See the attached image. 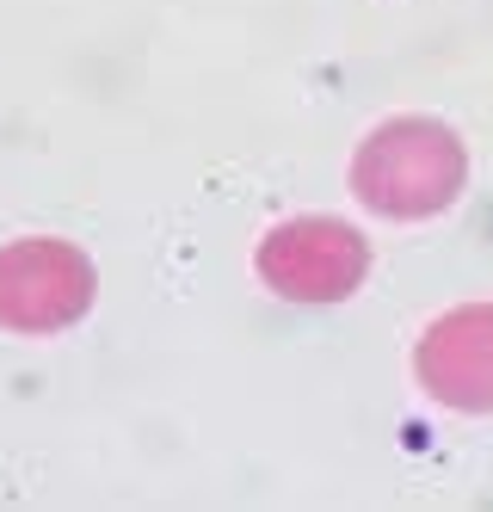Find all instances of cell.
I'll return each instance as SVG.
<instances>
[{
  "label": "cell",
  "mask_w": 493,
  "mask_h": 512,
  "mask_svg": "<svg viewBox=\"0 0 493 512\" xmlns=\"http://www.w3.org/2000/svg\"><path fill=\"white\" fill-rule=\"evenodd\" d=\"M413 377L457 414H493V303L438 315L413 346Z\"/></svg>",
  "instance_id": "4"
},
{
  "label": "cell",
  "mask_w": 493,
  "mask_h": 512,
  "mask_svg": "<svg viewBox=\"0 0 493 512\" xmlns=\"http://www.w3.org/2000/svg\"><path fill=\"white\" fill-rule=\"evenodd\" d=\"M253 266L284 303H346L370 272V241L333 216H290L259 235Z\"/></svg>",
  "instance_id": "2"
},
{
  "label": "cell",
  "mask_w": 493,
  "mask_h": 512,
  "mask_svg": "<svg viewBox=\"0 0 493 512\" xmlns=\"http://www.w3.org/2000/svg\"><path fill=\"white\" fill-rule=\"evenodd\" d=\"M463 179H469V155L457 130H444L432 118L376 124L352 155L358 204H370L376 216H395V223H426V216L450 210L463 198Z\"/></svg>",
  "instance_id": "1"
},
{
  "label": "cell",
  "mask_w": 493,
  "mask_h": 512,
  "mask_svg": "<svg viewBox=\"0 0 493 512\" xmlns=\"http://www.w3.org/2000/svg\"><path fill=\"white\" fill-rule=\"evenodd\" d=\"M93 309V260L74 241L25 235L0 247V327L62 334Z\"/></svg>",
  "instance_id": "3"
}]
</instances>
